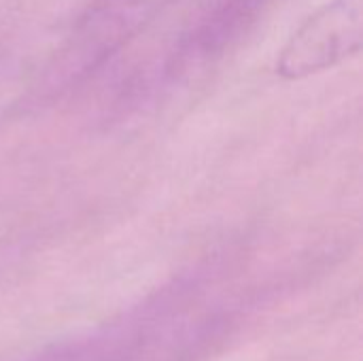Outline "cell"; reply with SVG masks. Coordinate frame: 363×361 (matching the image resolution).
<instances>
[{
  "label": "cell",
  "instance_id": "1",
  "mask_svg": "<svg viewBox=\"0 0 363 361\" xmlns=\"http://www.w3.org/2000/svg\"><path fill=\"white\" fill-rule=\"evenodd\" d=\"M170 0H89L45 68V89L83 81L136 38Z\"/></svg>",
  "mask_w": 363,
  "mask_h": 361
},
{
  "label": "cell",
  "instance_id": "2",
  "mask_svg": "<svg viewBox=\"0 0 363 361\" xmlns=\"http://www.w3.org/2000/svg\"><path fill=\"white\" fill-rule=\"evenodd\" d=\"M363 45V0H330L287 40L277 72L296 81L357 55Z\"/></svg>",
  "mask_w": 363,
  "mask_h": 361
},
{
  "label": "cell",
  "instance_id": "3",
  "mask_svg": "<svg viewBox=\"0 0 363 361\" xmlns=\"http://www.w3.org/2000/svg\"><path fill=\"white\" fill-rule=\"evenodd\" d=\"M279 0H217L174 47L168 60L172 77H187L221 60L268 15Z\"/></svg>",
  "mask_w": 363,
  "mask_h": 361
}]
</instances>
